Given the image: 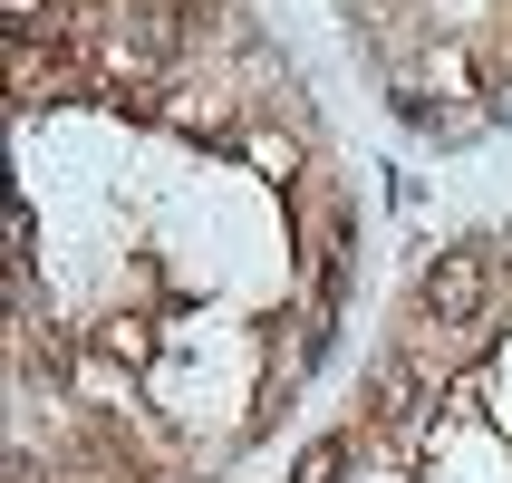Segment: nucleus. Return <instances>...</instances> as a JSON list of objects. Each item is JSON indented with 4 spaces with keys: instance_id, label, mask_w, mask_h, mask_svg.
I'll use <instances>...</instances> for the list:
<instances>
[{
    "instance_id": "nucleus-1",
    "label": "nucleus",
    "mask_w": 512,
    "mask_h": 483,
    "mask_svg": "<svg viewBox=\"0 0 512 483\" xmlns=\"http://www.w3.org/2000/svg\"><path fill=\"white\" fill-rule=\"evenodd\" d=\"M416 310L435 319V329H474V319L493 310V261L464 242V252H435L426 271H416Z\"/></svg>"
},
{
    "instance_id": "nucleus-2",
    "label": "nucleus",
    "mask_w": 512,
    "mask_h": 483,
    "mask_svg": "<svg viewBox=\"0 0 512 483\" xmlns=\"http://www.w3.org/2000/svg\"><path fill=\"white\" fill-rule=\"evenodd\" d=\"M358 464H368V426H339V435H319V445H300L290 483H348Z\"/></svg>"
},
{
    "instance_id": "nucleus-3",
    "label": "nucleus",
    "mask_w": 512,
    "mask_h": 483,
    "mask_svg": "<svg viewBox=\"0 0 512 483\" xmlns=\"http://www.w3.org/2000/svg\"><path fill=\"white\" fill-rule=\"evenodd\" d=\"M242 155H252L271 184H290V174H300V136H271V126H261V136H242Z\"/></svg>"
},
{
    "instance_id": "nucleus-4",
    "label": "nucleus",
    "mask_w": 512,
    "mask_h": 483,
    "mask_svg": "<svg viewBox=\"0 0 512 483\" xmlns=\"http://www.w3.org/2000/svg\"><path fill=\"white\" fill-rule=\"evenodd\" d=\"M97 348H107V358H126V368H145V358H155V329H145V319H107V329H97Z\"/></svg>"
},
{
    "instance_id": "nucleus-5",
    "label": "nucleus",
    "mask_w": 512,
    "mask_h": 483,
    "mask_svg": "<svg viewBox=\"0 0 512 483\" xmlns=\"http://www.w3.org/2000/svg\"><path fill=\"white\" fill-rule=\"evenodd\" d=\"M484 116H493V126H512V78H493V87H484Z\"/></svg>"
},
{
    "instance_id": "nucleus-6",
    "label": "nucleus",
    "mask_w": 512,
    "mask_h": 483,
    "mask_svg": "<svg viewBox=\"0 0 512 483\" xmlns=\"http://www.w3.org/2000/svg\"><path fill=\"white\" fill-rule=\"evenodd\" d=\"M368 483H416V464H377V474Z\"/></svg>"
},
{
    "instance_id": "nucleus-7",
    "label": "nucleus",
    "mask_w": 512,
    "mask_h": 483,
    "mask_svg": "<svg viewBox=\"0 0 512 483\" xmlns=\"http://www.w3.org/2000/svg\"><path fill=\"white\" fill-rule=\"evenodd\" d=\"M348 10H358V0H348Z\"/></svg>"
}]
</instances>
